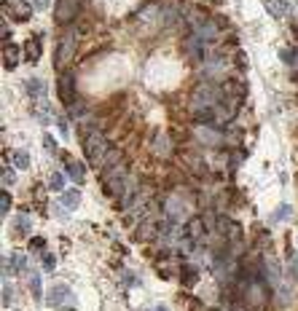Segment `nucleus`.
<instances>
[{
    "label": "nucleus",
    "instance_id": "a211bd4d",
    "mask_svg": "<svg viewBox=\"0 0 298 311\" xmlns=\"http://www.w3.org/2000/svg\"><path fill=\"white\" fill-rule=\"evenodd\" d=\"M0 209H3V215H8V209H11V193L8 190L0 193Z\"/></svg>",
    "mask_w": 298,
    "mask_h": 311
},
{
    "label": "nucleus",
    "instance_id": "dca6fc26",
    "mask_svg": "<svg viewBox=\"0 0 298 311\" xmlns=\"http://www.w3.org/2000/svg\"><path fill=\"white\" fill-rule=\"evenodd\" d=\"M166 148L172 150V142L166 140V134H159V142H156V150H159V156H166V153H164Z\"/></svg>",
    "mask_w": 298,
    "mask_h": 311
},
{
    "label": "nucleus",
    "instance_id": "4468645a",
    "mask_svg": "<svg viewBox=\"0 0 298 311\" xmlns=\"http://www.w3.org/2000/svg\"><path fill=\"white\" fill-rule=\"evenodd\" d=\"M27 86H30V94H32V97H43V94H46V86H43V81H38V78L27 81Z\"/></svg>",
    "mask_w": 298,
    "mask_h": 311
},
{
    "label": "nucleus",
    "instance_id": "393cba45",
    "mask_svg": "<svg viewBox=\"0 0 298 311\" xmlns=\"http://www.w3.org/2000/svg\"><path fill=\"white\" fill-rule=\"evenodd\" d=\"M43 145H46V148H49L51 153H57V145H54V140H51L49 134H46V137H43Z\"/></svg>",
    "mask_w": 298,
    "mask_h": 311
},
{
    "label": "nucleus",
    "instance_id": "cd10ccee",
    "mask_svg": "<svg viewBox=\"0 0 298 311\" xmlns=\"http://www.w3.org/2000/svg\"><path fill=\"white\" fill-rule=\"evenodd\" d=\"M282 59H285V62H293L295 56H293V51H282Z\"/></svg>",
    "mask_w": 298,
    "mask_h": 311
},
{
    "label": "nucleus",
    "instance_id": "9d476101",
    "mask_svg": "<svg viewBox=\"0 0 298 311\" xmlns=\"http://www.w3.org/2000/svg\"><path fill=\"white\" fill-rule=\"evenodd\" d=\"M67 174L73 183H83V177H86V169H83L81 161H67Z\"/></svg>",
    "mask_w": 298,
    "mask_h": 311
},
{
    "label": "nucleus",
    "instance_id": "f8f14e48",
    "mask_svg": "<svg viewBox=\"0 0 298 311\" xmlns=\"http://www.w3.org/2000/svg\"><path fill=\"white\" fill-rule=\"evenodd\" d=\"M266 8H269V14H271V16H277V19L288 14V6H285L282 0H269V3H266Z\"/></svg>",
    "mask_w": 298,
    "mask_h": 311
},
{
    "label": "nucleus",
    "instance_id": "39448f33",
    "mask_svg": "<svg viewBox=\"0 0 298 311\" xmlns=\"http://www.w3.org/2000/svg\"><path fill=\"white\" fill-rule=\"evenodd\" d=\"M215 102H218V89H215V86H199L196 94H194V102H191V105H194L196 110H210Z\"/></svg>",
    "mask_w": 298,
    "mask_h": 311
},
{
    "label": "nucleus",
    "instance_id": "f03ea898",
    "mask_svg": "<svg viewBox=\"0 0 298 311\" xmlns=\"http://www.w3.org/2000/svg\"><path fill=\"white\" fill-rule=\"evenodd\" d=\"M83 153H86V159L94 164V166H102V156L108 153V140L100 131H91V134L83 140Z\"/></svg>",
    "mask_w": 298,
    "mask_h": 311
},
{
    "label": "nucleus",
    "instance_id": "f257e3e1",
    "mask_svg": "<svg viewBox=\"0 0 298 311\" xmlns=\"http://www.w3.org/2000/svg\"><path fill=\"white\" fill-rule=\"evenodd\" d=\"M105 172L108 174H102V190L108 196H121L126 188V164H116Z\"/></svg>",
    "mask_w": 298,
    "mask_h": 311
},
{
    "label": "nucleus",
    "instance_id": "5701e85b",
    "mask_svg": "<svg viewBox=\"0 0 298 311\" xmlns=\"http://www.w3.org/2000/svg\"><path fill=\"white\" fill-rule=\"evenodd\" d=\"M14 180H16V177H14V169H8V166H6V169H3V183H6V185H11Z\"/></svg>",
    "mask_w": 298,
    "mask_h": 311
},
{
    "label": "nucleus",
    "instance_id": "c756f323",
    "mask_svg": "<svg viewBox=\"0 0 298 311\" xmlns=\"http://www.w3.org/2000/svg\"><path fill=\"white\" fill-rule=\"evenodd\" d=\"M295 271H298V258H295Z\"/></svg>",
    "mask_w": 298,
    "mask_h": 311
},
{
    "label": "nucleus",
    "instance_id": "9b49d317",
    "mask_svg": "<svg viewBox=\"0 0 298 311\" xmlns=\"http://www.w3.org/2000/svg\"><path fill=\"white\" fill-rule=\"evenodd\" d=\"M78 190H62V196H59V204H65V209H76L78 207Z\"/></svg>",
    "mask_w": 298,
    "mask_h": 311
},
{
    "label": "nucleus",
    "instance_id": "0eeeda50",
    "mask_svg": "<svg viewBox=\"0 0 298 311\" xmlns=\"http://www.w3.org/2000/svg\"><path fill=\"white\" fill-rule=\"evenodd\" d=\"M49 303L51 306H73L76 303V293L70 290L67 284H57V287H51V293H49Z\"/></svg>",
    "mask_w": 298,
    "mask_h": 311
},
{
    "label": "nucleus",
    "instance_id": "2eb2a0df",
    "mask_svg": "<svg viewBox=\"0 0 298 311\" xmlns=\"http://www.w3.org/2000/svg\"><path fill=\"white\" fill-rule=\"evenodd\" d=\"M14 164H16V169H27V166H30L27 150H16V153H14Z\"/></svg>",
    "mask_w": 298,
    "mask_h": 311
},
{
    "label": "nucleus",
    "instance_id": "a878e982",
    "mask_svg": "<svg viewBox=\"0 0 298 311\" xmlns=\"http://www.w3.org/2000/svg\"><path fill=\"white\" fill-rule=\"evenodd\" d=\"M3 303H6V306H11V287H8V284L3 287Z\"/></svg>",
    "mask_w": 298,
    "mask_h": 311
},
{
    "label": "nucleus",
    "instance_id": "4be33fe9",
    "mask_svg": "<svg viewBox=\"0 0 298 311\" xmlns=\"http://www.w3.org/2000/svg\"><path fill=\"white\" fill-rule=\"evenodd\" d=\"M30 287H32V295L41 301V277H32V282H30Z\"/></svg>",
    "mask_w": 298,
    "mask_h": 311
},
{
    "label": "nucleus",
    "instance_id": "6e6552de",
    "mask_svg": "<svg viewBox=\"0 0 298 311\" xmlns=\"http://www.w3.org/2000/svg\"><path fill=\"white\" fill-rule=\"evenodd\" d=\"M6 11L19 22H30L32 16V6H27V0H6Z\"/></svg>",
    "mask_w": 298,
    "mask_h": 311
},
{
    "label": "nucleus",
    "instance_id": "7ed1b4c3",
    "mask_svg": "<svg viewBox=\"0 0 298 311\" xmlns=\"http://www.w3.org/2000/svg\"><path fill=\"white\" fill-rule=\"evenodd\" d=\"M78 14H81V0H57L54 16L59 25H70Z\"/></svg>",
    "mask_w": 298,
    "mask_h": 311
},
{
    "label": "nucleus",
    "instance_id": "b1692460",
    "mask_svg": "<svg viewBox=\"0 0 298 311\" xmlns=\"http://www.w3.org/2000/svg\"><path fill=\"white\" fill-rule=\"evenodd\" d=\"M30 247H32V252H38V249L46 247V242H43V239H32V244H30Z\"/></svg>",
    "mask_w": 298,
    "mask_h": 311
},
{
    "label": "nucleus",
    "instance_id": "1a4fd4ad",
    "mask_svg": "<svg viewBox=\"0 0 298 311\" xmlns=\"http://www.w3.org/2000/svg\"><path fill=\"white\" fill-rule=\"evenodd\" d=\"M19 59H22L19 46L6 43V49H3V65H6V70H16L19 67Z\"/></svg>",
    "mask_w": 298,
    "mask_h": 311
},
{
    "label": "nucleus",
    "instance_id": "412c9836",
    "mask_svg": "<svg viewBox=\"0 0 298 311\" xmlns=\"http://www.w3.org/2000/svg\"><path fill=\"white\" fill-rule=\"evenodd\" d=\"M288 215H290V207H288V204H282L277 212H274V220H285Z\"/></svg>",
    "mask_w": 298,
    "mask_h": 311
},
{
    "label": "nucleus",
    "instance_id": "aec40b11",
    "mask_svg": "<svg viewBox=\"0 0 298 311\" xmlns=\"http://www.w3.org/2000/svg\"><path fill=\"white\" fill-rule=\"evenodd\" d=\"M30 228H32V225H30V220H27V218H19V220H16V231L30 234Z\"/></svg>",
    "mask_w": 298,
    "mask_h": 311
},
{
    "label": "nucleus",
    "instance_id": "20e7f679",
    "mask_svg": "<svg viewBox=\"0 0 298 311\" xmlns=\"http://www.w3.org/2000/svg\"><path fill=\"white\" fill-rule=\"evenodd\" d=\"M73 54H76V35L70 32V35H65L62 41H59V46H57V54H54V67H59L62 70L70 59H73Z\"/></svg>",
    "mask_w": 298,
    "mask_h": 311
},
{
    "label": "nucleus",
    "instance_id": "6ab92c4d",
    "mask_svg": "<svg viewBox=\"0 0 298 311\" xmlns=\"http://www.w3.org/2000/svg\"><path fill=\"white\" fill-rule=\"evenodd\" d=\"M62 185H65V174L59 172V174L51 177V188H54V190H62Z\"/></svg>",
    "mask_w": 298,
    "mask_h": 311
},
{
    "label": "nucleus",
    "instance_id": "bb28decb",
    "mask_svg": "<svg viewBox=\"0 0 298 311\" xmlns=\"http://www.w3.org/2000/svg\"><path fill=\"white\" fill-rule=\"evenodd\" d=\"M43 266H46V271H51L54 268V255H46L43 258Z\"/></svg>",
    "mask_w": 298,
    "mask_h": 311
},
{
    "label": "nucleus",
    "instance_id": "ddd939ff",
    "mask_svg": "<svg viewBox=\"0 0 298 311\" xmlns=\"http://www.w3.org/2000/svg\"><path fill=\"white\" fill-rule=\"evenodd\" d=\"M25 56L30 59V62H38V59H41V49H38V38H32V41L27 43V49H25Z\"/></svg>",
    "mask_w": 298,
    "mask_h": 311
},
{
    "label": "nucleus",
    "instance_id": "f3484780",
    "mask_svg": "<svg viewBox=\"0 0 298 311\" xmlns=\"http://www.w3.org/2000/svg\"><path fill=\"white\" fill-rule=\"evenodd\" d=\"M11 268H14L16 274H22V271L27 268V263H25V258H22V255H16V258H11Z\"/></svg>",
    "mask_w": 298,
    "mask_h": 311
},
{
    "label": "nucleus",
    "instance_id": "423d86ee",
    "mask_svg": "<svg viewBox=\"0 0 298 311\" xmlns=\"http://www.w3.org/2000/svg\"><path fill=\"white\" fill-rule=\"evenodd\" d=\"M57 91H59V100L65 105H73L76 102V78L73 73H62L57 81Z\"/></svg>",
    "mask_w": 298,
    "mask_h": 311
},
{
    "label": "nucleus",
    "instance_id": "c85d7f7f",
    "mask_svg": "<svg viewBox=\"0 0 298 311\" xmlns=\"http://www.w3.org/2000/svg\"><path fill=\"white\" fill-rule=\"evenodd\" d=\"M32 6H35V8H46V6H49V0H35Z\"/></svg>",
    "mask_w": 298,
    "mask_h": 311
}]
</instances>
